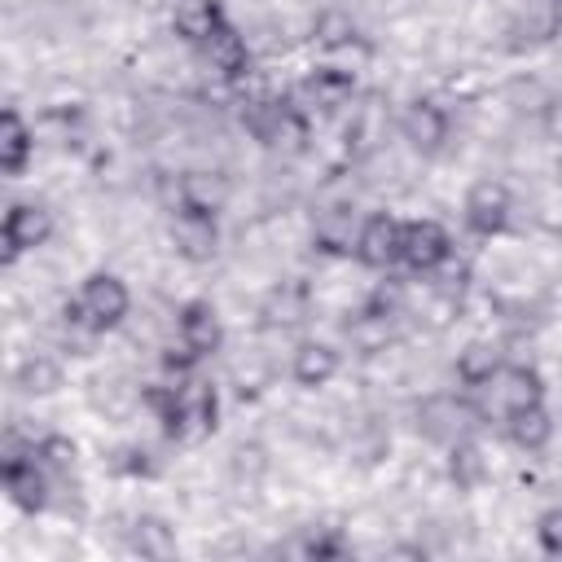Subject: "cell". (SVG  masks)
Returning a JSON list of instances; mask_svg holds the SVG:
<instances>
[{
	"instance_id": "1",
	"label": "cell",
	"mask_w": 562,
	"mask_h": 562,
	"mask_svg": "<svg viewBox=\"0 0 562 562\" xmlns=\"http://www.w3.org/2000/svg\"><path fill=\"white\" fill-rule=\"evenodd\" d=\"M127 312H132V290L114 272H88L83 285H79V294L66 303V321L79 325V329H88V334L114 329Z\"/></svg>"
},
{
	"instance_id": "2",
	"label": "cell",
	"mask_w": 562,
	"mask_h": 562,
	"mask_svg": "<svg viewBox=\"0 0 562 562\" xmlns=\"http://www.w3.org/2000/svg\"><path fill=\"white\" fill-rule=\"evenodd\" d=\"M215 422H220V395H215V386L206 378H193V373L184 382H176L171 413L162 417L167 435L171 439H184V443H198V439H206L215 430Z\"/></svg>"
},
{
	"instance_id": "3",
	"label": "cell",
	"mask_w": 562,
	"mask_h": 562,
	"mask_svg": "<svg viewBox=\"0 0 562 562\" xmlns=\"http://www.w3.org/2000/svg\"><path fill=\"white\" fill-rule=\"evenodd\" d=\"M479 395H483L479 413L505 422L509 413H518V408H527V404H540V400H544V382H540L536 369H527V364H509V360H505V364L479 386Z\"/></svg>"
},
{
	"instance_id": "4",
	"label": "cell",
	"mask_w": 562,
	"mask_h": 562,
	"mask_svg": "<svg viewBox=\"0 0 562 562\" xmlns=\"http://www.w3.org/2000/svg\"><path fill=\"white\" fill-rule=\"evenodd\" d=\"M4 492H9V501H13L18 509H26V514L48 509V470L40 465L35 448L22 452L18 443H9V452H4Z\"/></svg>"
},
{
	"instance_id": "5",
	"label": "cell",
	"mask_w": 562,
	"mask_h": 562,
	"mask_svg": "<svg viewBox=\"0 0 562 562\" xmlns=\"http://www.w3.org/2000/svg\"><path fill=\"white\" fill-rule=\"evenodd\" d=\"M452 255V233L439 220H408L404 237H400V263H408L413 272H435L443 268Z\"/></svg>"
},
{
	"instance_id": "6",
	"label": "cell",
	"mask_w": 562,
	"mask_h": 562,
	"mask_svg": "<svg viewBox=\"0 0 562 562\" xmlns=\"http://www.w3.org/2000/svg\"><path fill=\"white\" fill-rule=\"evenodd\" d=\"M461 211H465V224H470L479 237H496V233L509 224L514 202H509V189H505L501 180H474V184L465 189Z\"/></svg>"
},
{
	"instance_id": "7",
	"label": "cell",
	"mask_w": 562,
	"mask_h": 562,
	"mask_svg": "<svg viewBox=\"0 0 562 562\" xmlns=\"http://www.w3.org/2000/svg\"><path fill=\"white\" fill-rule=\"evenodd\" d=\"M53 237V211L44 202H13L4 215V259L13 263L18 255L44 246Z\"/></svg>"
},
{
	"instance_id": "8",
	"label": "cell",
	"mask_w": 562,
	"mask_h": 562,
	"mask_svg": "<svg viewBox=\"0 0 562 562\" xmlns=\"http://www.w3.org/2000/svg\"><path fill=\"white\" fill-rule=\"evenodd\" d=\"M171 241H176V255H180V259H189V263H211L215 250H220V224H215V215H206V211L180 206L176 220H171Z\"/></svg>"
},
{
	"instance_id": "9",
	"label": "cell",
	"mask_w": 562,
	"mask_h": 562,
	"mask_svg": "<svg viewBox=\"0 0 562 562\" xmlns=\"http://www.w3.org/2000/svg\"><path fill=\"white\" fill-rule=\"evenodd\" d=\"M400 237H404V224L386 211H373L356 233V259L364 268H391L400 263Z\"/></svg>"
},
{
	"instance_id": "10",
	"label": "cell",
	"mask_w": 562,
	"mask_h": 562,
	"mask_svg": "<svg viewBox=\"0 0 562 562\" xmlns=\"http://www.w3.org/2000/svg\"><path fill=\"white\" fill-rule=\"evenodd\" d=\"M176 329H180V342H189L202 360L224 347V321H220L211 299H189L176 316Z\"/></svg>"
},
{
	"instance_id": "11",
	"label": "cell",
	"mask_w": 562,
	"mask_h": 562,
	"mask_svg": "<svg viewBox=\"0 0 562 562\" xmlns=\"http://www.w3.org/2000/svg\"><path fill=\"white\" fill-rule=\"evenodd\" d=\"M400 136L417 149V154H435V149H443V140H448V114H443V105H435V101H408L404 105V114H400Z\"/></svg>"
},
{
	"instance_id": "12",
	"label": "cell",
	"mask_w": 562,
	"mask_h": 562,
	"mask_svg": "<svg viewBox=\"0 0 562 562\" xmlns=\"http://www.w3.org/2000/svg\"><path fill=\"white\" fill-rule=\"evenodd\" d=\"M417 417H422V426H426L430 439L457 443V439H465V430H470V422H474V408H470L465 400H457V395H430Z\"/></svg>"
},
{
	"instance_id": "13",
	"label": "cell",
	"mask_w": 562,
	"mask_h": 562,
	"mask_svg": "<svg viewBox=\"0 0 562 562\" xmlns=\"http://www.w3.org/2000/svg\"><path fill=\"white\" fill-rule=\"evenodd\" d=\"M171 26L184 44H206L220 26H224V4L220 0H176L171 9Z\"/></svg>"
},
{
	"instance_id": "14",
	"label": "cell",
	"mask_w": 562,
	"mask_h": 562,
	"mask_svg": "<svg viewBox=\"0 0 562 562\" xmlns=\"http://www.w3.org/2000/svg\"><path fill=\"white\" fill-rule=\"evenodd\" d=\"M518 44H549L562 35V0H518L514 13Z\"/></svg>"
},
{
	"instance_id": "15",
	"label": "cell",
	"mask_w": 562,
	"mask_h": 562,
	"mask_svg": "<svg viewBox=\"0 0 562 562\" xmlns=\"http://www.w3.org/2000/svg\"><path fill=\"white\" fill-rule=\"evenodd\" d=\"M202 53H206V66H211L215 75H224V79H241V75L250 70V44H246V35H241L237 26H228V22L202 44Z\"/></svg>"
},
{
	"instance_id": "16",
	"label": "cell",
	"mask_w": 562,
	"mask_h": 562,
	"mask_svg": "<svg viewBox=\"0 0 562 562\" xmlns=\"http://www.w3.org/2000/svg\"><path fill=\"white\" fill-rule=\"evenodd\" d=\"M31 154H35V132H31V123L9 105V110L0 114V171H4V176H22L26 162H31Z\"/></svg>"
},
{
	"instance_id": "17",
	"label": "cell",
	"mask_w": 562,
	"mask_h": 562,
	"mask_svg": "<svg viewBox=\"0 0 562 562\" xmlns=\"http://www.w3.org/2000/svg\"><path fill=\"white\" fill-rule=\"evenodd\" d=\"M176 198L180 206L189 211H206V215H220L224 202H228V180L220 171H184L176 180Z\"/></svg>"
},
{
	"instance_id": "18",
	"label": "cell",
	"mask_w": 562,
	"mask_h": 562,
	"mask_svg": "<svg viewBox=\"0 0 562 562\" xmlns=\"http://www.w3.org/2000/svg\"><path fill=\"white\" fill-rule=\"evenodd\" d=\"M338 373V351L329 347V342H299V351H294V360H290V378L299 382V386H307V391H316V386H325L329 378Z\"/></svg>"
},
{
	"instance_id": "19",
	"label": "cell",
	"mask_w": 562,
	"mask_h": 562,
	"mask_svg": "<svg viewBox=\"0 0 562 562\" xmlns=\"http://www.w3.org/2000/svg\"><path fill=\"white\" fill-rule=\"evenodd\" d=\"M303 92L312 97V105L321 110H338L356 97V75L342 70V66H316L307 79H303Z\"/></svg>"
},
{
	"instance_id": "20",
	"label": "cell",
	"mask_w": 562,
	"mask_h": 562,
	"mask_svg": "<svg viewBox=\"0 0 562 562\" xmlns=\"http://www.w3.org/2000/svg\"><path fill=\"white\" fill-rule=\"evenodd\" d=\"M505 435H509L522 452H540V448L553 439V417H549L544 400H540V404H527V408H518V413H509V417H505Z\"/></svg>"
},
{
	"instance_id": "21",
	"label": "cell",
	"mask_w": 562,
	"mask_h": 562,
	"mask_svg": "<svg viewBox=\"0 0 562 562\" xmlns=\"http://www.w3.org/2000/svg\"><path fill=\"white\" fill-rule=\"evenodd\" d=\"M356 215L347 211V206H325L321 215H316V246L321 250H329V255H338V250H356Z\"/></svg>"
},
{
	"instance_id": "22",
	"label": "cell",
	"mask_w": 562,
	"mask_h": 562,
	"mask_svg": "<svg viewBox=\"0 0 562 562\" xmlns=\"http://www.w3.org/2000/svg\"><path fill=\"white\" fill-rule=\"evenodd\" d=\"M505 360H501V351L492 347V342H483V338H474V342H465L461 351H457V382H465V386H483L496 369H501Z\"/></svg>"
},
{
	"instance_id": "23",
	"label": "cell",
	"mask_w": 562,
	"mask_h": 562,
	"mask_svg": "<svg viewBox=\"0 0 562 562\" xmlns=\"http://www.w3.org/2000/svg\"><path fill=\"white\" fill-rule=\"evenodd\" d=\"M13 386L22 395H53L61 386V364L53 356H26L18 369H13Z\"/></svg>"
},
{
	"instance_id": "24",
	"label": "cell",
	"mask_w": 562,
	"mask_h": 562,
	"mask_svg": "<svg viewBox=\"0 0 562 562\" xmlns=\"http://www.w3.org/2000/svg\"><path fill=\"white\" fill-rule=\"evenodd\" d=\"M132 549L140 558H171L176 553V531L167 527V518L158 514H140L132 522Z\"/></svg>"
},
{
	"instance_id": "25",
	"label": "cell",
	"mask_w": 562,
	"mask_h": 562,
	"mask_svg": "<svg viewBox=\"0 0 562 562\" xmlns=\"http://www.w3.org/2000/svg\"><path fill=\"white\" fill-rule=\"evenodd\" d=\"M448 474H452L457 487H479L483 474H487V461H483L479 443H470V439L448 443Z\"/></svg>"
},
{
	"instance_id": "26",
	"label": "cell",
	"mask_w": 562,
	"mask_h": 562,
	"mask_svg": "<svg viewBox=\"0 0 562 562\" xmlns=\"http://www.w3.org/2000/svg\"><path fill=\"white\" fill-rule=\"evenodd\" d=\"M312 40H316L321 48H329V53L356 44V22H351V13H347V9H321L316 22H312Z\"/></svg>"
},
{
	"instance_id": "27",
	"label": "cell",
	"mask_w": 562,
	"mask_h": 562,
	"mask_svg": "<svg viewBox=\"0 0 562 562\" xmlns=\"http://www.w3.org/2000/svg\"><path fill=\"white\" fill-rule=\"evenodd\" d=\"M307 316V294L299 285H277L263 299V321L268 325H299Z\"/></svg>"
},
{
	"instance_id": "28",
	"label": "cell",
	"mask_w": 562,
	"mask_h": 562,
	"mask_svg": "<svg viewBox=\"0 0 562 562\" xmlns=\"http://www.w3.org/2000/svg\"><path fill=\"white\" fill-rule=\"evenodd\" d=\"M35 457H40V465H44V470L66 474V470H75L79 448H75V439H66V435H44V439L35 443Z\"/></svg>"
},
{
	"instance_id": "29",
	"label": "cell",
	"mask_w": 562,
	"mask_h": 562,
	"mask_svg": "<svg viewBox=\"0 0 562 562\" xmlns=\"http://www.w3.org/2000/svg\"><path fill=\"white\" fill-rule=\"evenodd\" d=\"M505 97H509V105H514V110H536V114L553 101V97L544 92V83H540V79H514Z\"/></svg>"
},
{
	"instance_id": "30",
	"label": "cell",
	"mask_w": 562,
	"mask_h": 562,
	"mask_svg": "<svg viewBox=\"0 0 562 562\" xmlns=\"http://www.w3.org/2000/svg\"><path fill=\"white\" fill-rule=\"evenodd\" d=\"M536 540H540L544 553L562 558V505H553V509H544V514L536 518Z\"/></svg>"
},
{
	"instance_id": "31",
	"label": "cell",
	"mask_w": 562,
	"mask_h": 562,
	"mask_svg": "<svg viewBox=\"0 0 562 562\" xmlns=\"http://www.w3.org/2000/svg\"><path fill=\"white\" fill-rule=\"evenodd\" d=\"M540 123H544V132H549L553 140H562V97H553V101L540 110Z\"/></svg>"
}]
</instances>
